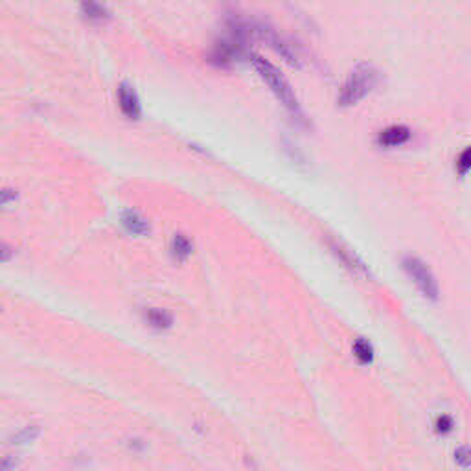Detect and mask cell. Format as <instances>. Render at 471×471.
<instances>
[{"mask_svg":"<svg viewBox=\"0 0 471 471\" xmlns=\"http://www.w3.org/2000/svg\"><path fill=\"white\" fill-rule=\"evenodd\" d=\"M252 65H255L256 72L259 74V78L269 85V89L273 90V94L278 98L282 105L286 107V111L291 114V118L298 126H307V120L302 112V107L298 103V98L293 92L291 85L287 83L286 78L280 74V70L276 69L275 65L267 61V59L259 58V55H252Z\"/></svg>","mask_w":471,"mask_h":471,"instance_id":"cell-1","label":"cell"},{"mask_svg":"<svg viewBox=\"0 0 471 471\" xmlns=\"http://www.w3.org/2000/svg\"><path fill=\"white\" fill-rule=\"evenodd\" d=\"M377 83H379V72L376 67L370 63H359L344 80L339 96H337V105L352 107L359 103L376 89Z\"/></svg>","mask_w":471,"mask_h":471,"instance_id":"cell-2","label":"cell"},{"mask_svg":"<svg viewBox=\"0 0 471 471\" xmlns=\"http://www.w3.org/2000/svg\"><path fill=\"white\" fill-rule=\"evenodd\" d=\"M402 265L403 271H405L409 275V278L416 284V287L422 291V295H424L425 298H429V300L433 302L438 300L440 295L438 282H436V278H434V275L431 273V269H429L422 259L414 258V256H407V258H403Z\"/></svg>","mask_w":471,"mask_h":471,"instance_id":"cell-3","label":"cell"},{"mask_svg":"<svg viewBox=\"0 0 471 471\" xmlns=\"http://www.w3.org/2000/svg\"><path fill=\"white\" fill-rule=\"evenodd\" d=\"M118 105H120V111L128 120H140L142 117V105H140V100H138V94L135 92L129 83H122L118 87Z\"/></svg>","mask_w":471,"mask_h":471,"instance_id":"cell-4","label":"cell"},{"mask_svg":"<svg viewBox=\"0 0 471 471\" xmlns=\"http://www.w3.org/2000/svg\"><path fill=\"white\" fill-rule=\"evenodd\" d=\"M329 249H332V252H334V255L337 256L352 273H355V275L370 276V271H368V267L365 265V262L355 255L354 250L346 249L344 245L337 243V241H332V243H329Z\"/></svg>","mask_w":471,"mask_h":471,"instance_id":"cell-5","label":"cell"},{"mask_svg":"<svg viewBox=\"0 0 471 471\" xmlns=\"http://www.w3.org/2000/svg\"><path fill=\"white\" fill-rule=\"evenodd\" d=\"M411 140V129L407 126H391L377 135L376 142L379 148H400Z\"/></svg>","mask_w":471,"mask_h":471,"instance_id":"cell-6","label":"cell"},{"mask_svg":"<svg viewBox=\"0 0 471 471\" xmlns=\"http://www.w3.org/2000/svg\"><path fill=\"white\" fill-rule=\"evenodd\" d=\"M80 13L90 24H105L111 21V11L101 0H81Z\"/></svg>","mask_w":471,"mask_h":471,"instance_id":"cell-7","label":"cell"},{"mask_svg":"<svg viewBox=\"0 0 471 471\" xmlns=\"http://www.w3.org/2000/svg\"><path fill=\"white\" fill-rule=\"evenodd\" d=\"M122 225L123 228L128 230L132 236H146V234L151 232V227H149V221L144 216H140L135 210H126L122 214Z\"/></svg>","mask_w":471,"mask_h":471,"instance_id":"cell-8","label":"cell"},{"mask_svg":"<svg viewBox=\"0 0 471 471\" xmlns=\"http://www.w3.org/2000/svg\"><path fill=\"white\" fill-rule=\"evenodd\" d=\"M144 320L148 323V326H151L153 329H160V332L171 328V324H173L171 313L166 311V309H160V307L148 309V311L144 313Z\"/></svg>","mask_w":471,"mask_h":471,"instance_id":"cell-9","label":"cell"},{"mask_svg":"<svg viewBox=\"0 0 471 471\" xmlns=\"http://www.w3.org/2000/svg\"><path fill=\"white\" fill-rule=\"evenodd\" d=\"M170 250L173 259H177V262H185V259L194 252V243L186 238L185 234H175L173 239H171Z\"/></svg>","mask_w":471,"mask_h":471,"instance_id":"cell-10","label":"cell"},{"mask_svg":"<svg viewBox=\"0 0 471 471\" xmlns=\"http://www.w3.org/2000/svg\"><path fill=\"white\" fill-rule=\"evenodd\" d=\"M354 355L361 365H370L372 361H374V346L366 339L359 337L354 343Z\"/></svg>","mask_w":471,"mask_h":471,"instance_id":"cell-11","label":"cell"},{"mask_svg":"<svg viewBox=\"0 0 471 471\" xmlns=\"http://www.w3.org/2000/svg\"><path fill=\"white\" fill-rule=\"evenodd\" d=\"M41 434V427L39 425H28L13 436V444H28V442H33Z\"/></svg>","mask_w":471,"mask_h":471,"instance_id":"cell-12","label":"cell"},{"mask_svg":"<svg viewBox=\"0 0 471 471\" xmlns=\"http://www.w3.org/2000/svg\"><path fill=\"white\" fill-rule=\"evenodd\" d=\"M455 170H456V173L461 175V177H466V175L471 171V146H468L466 149H462L461 151L459 159H456Z\"/></svg>","mask_w":471,"mask_h":471,"instance_id":"cell-13","label":"cell"},{"mask_svg":"<svg viewBox=\"0 0 471 471\" xmlns=\"http://www.w3.org/2000/svg\"><path fill=\"white\" fill-rule=\"evenodd\" d=\"M453 427H455V422H453V418L451 416H447V414H442V416H438L436 418V424H434V431L438 434H447L453 431Z\"/></svg>","mask_w":471,"mask_h":471,"instance_id":"cell-14","label":"cell"},{"mask_svg":"<svg viewBox=\"0 0 471 471\" xmlns=\"http://www.w3.org/2000/svg\"><path fill=\"white\" fill-rule=\"evenodd\" d=\"M455 462L461 468H471V447L462 445L455 451Z\"/></svg>","mask_w":471,"mask_h":471,"instance_id":"cell-15","label":"cell"},{"mask_svg":"<svg viewBox=\"0 0 471 471\" xmlns=\"http://www.w3.org/2000/svg\"><path fill=\"white\" fill-rule=\"evenodd\" d=\"M17 199V194L13 190H8L6 188L4 191H2V207H10L11 201H15Z\"/></svg>","mask_w":471,"mask_h":471,"instance_id":"cell-16","label":"cell"}]
</instances>
